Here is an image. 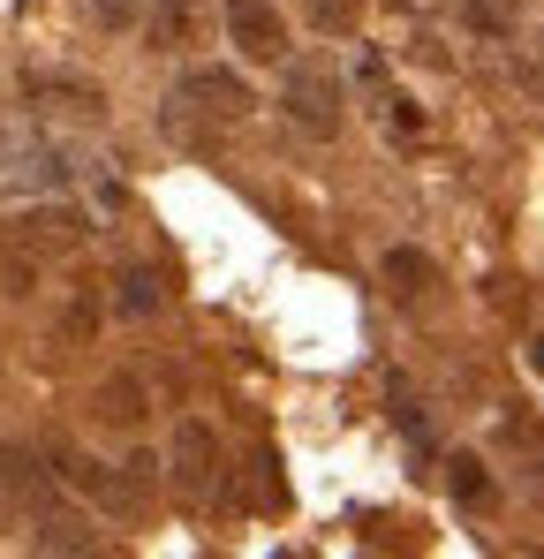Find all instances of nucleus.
<instances>
[{
  "label": "nucleus",
  "mask_w": 544,
  "mask_h": 559,
  "mask_svg": "<svg viewBox=\"0 0 544 559\" xmlns=\"http://www.w3.org/2000/svg\"><path fill=\"white\" fill-rule=\"evenodd\" d=\"M447 491H453V507H469V514H484V507L499 499V484H492L484 454H453V462H447Z\"/></svg>",
  "instance_id": "4468645a"
},
{
  "label": "nucleus",
  "mask_w": 544,
  "mask_h": 559,
  "mask_svg": "<svg viewBox=\"0 0 544 559\" xmlns=\"http://www.w3.org/2000/svg\"><path fill=\"white\" fill-rule=\"evenodd\" d=\"M23 98L46 106V114H69V121H106V92L91 76H61V69H31L23 76Z\"/></svg>",
  "instance_id": "6e6552de"
},
{
  "label": "nucleus",
  "mask_w": 544,
  "mask_h": 559,
  "mask_svg": "<svg viewBox=\"0 0 544 559\" xmlns=\"http://www.w3.org/2000/svg\"><path fill=\"white\" fill-rule=\"evenodd\" d=\"M461 23H469L476 38H515V23H522V0H461Z\"/></svg>",
  "instance_id": "f3484780"
},
{
  "label": "nucleus",
  "mask_w": 544,
  "mask_h": 559,
  "mask_svg": "<svg viewBox=\"0 0 544 559\" xmlns=\"http://www.w3.org/2000/svg\"><path fill=\"white\" fill-rule=\"evenodd\" d=\"M152 53H167V61H181L197 38H204V8L197 0H152L144 8V31H137Z\"/></svg>",
  "instance_id": "1a4fd4ad"
},
{
  "label": "nucleus",
  "mask_w": 544,
  "mask_h": 559,
  "mask_svg": "<svg viewBox=\"0 0 544 559\" xmlns=\"http://www.w3.org/2000/svg\"><path fill=\"white\" fill-rule=\"evenodd\" d=\"M31 522H38V530H31V545H38V552H91V545H98L84 507H54V499H38V514H31Z\"/></svg>",
  "instance_id": "f8f14e48"
},
{
  "label": "nucleus",
  "mask_w": 544,
  "mask_h": 559,
  "mask_svg": "<svg viewBox=\"0 0 544 559\" xmlns=\"http://www.w3.org/2000/svg\"><path fill=\"white\" fill-rule=\"evenodd\" d=\"M181 106H197L204 121H220V129H235V121H250V106H258V92H250V76L243 69H227V61H189L175 84Z\"/></svg>",
  "instance_id": "20e7f679"
},
{
  "label": "nucleus",
  "mask_w": 544,
  "mask_h": 559,
  "mask_svg": "<svg viewBox=\"0 0 544 559\" xmlns=\"http://www.w3.org/2000/svg\"><path fill=\"white\" fill-rule=\"evenodd\" d=\"M363 15H370V0H303V23L318 38H356Z\"/></svg>",
  "instance_id": "2eb2a0df"
},
{
  "label": "nucleus",
  "mask_w": 544,
  "mask_h": 559,
  "mask_svg": "<svg viewBox=\"0 0 544 559\" xmlns=\"http://www.w3.org/2000/svg\"><path fill=\"white\" fill-rule=\"evenodd\" d=\"M167 136H175L181 152H204V159H212V152H220V121H204V114H197V106H189V114H181V98H175V106H167Z\"/></svg>",
  "instance_id": "a211bd4d"
},
{
  "label": "nucleus",
  "mask_w": 544,
  "mask_h": 559,
  "mask_svg": "<svg viewBox=\"0 0 544 559\" xmlns=\"http://www.w3.org/2000/svg\"><path fill=\"white\" fill-rule=\"evenodd\" d=\"M106 302H114L121 318H159V310H167V280L152 273V265H121Z\"/></svg>",
  "instance_id": "ddd939ff"
},
{
  "label": "nucleus",
  "mask_w": 544,
  "mask_h": 559,
  "mask_svg": "<svg viewBox=\"0 0 544 559\" xmlns=\"http://www.w3.org/2000/svg\"><path fill=\"white\" fill-rule=\"evenodd\" d=\"M530 491H537V499H544V462H537V468H530Z\"/></svg>",
  "instance_id": "b1692460"
},
{
  "label": "nucleus",
  "mask_w": 544,
  "mask_h": 559,
  "mask_svg": "<svg viewBox=\"0 0 544 559\" xmlns=\"http://www.w3.org/2000/svg\"><path fill=\"white\" fill-rule=\"evenodd\" d=\"M144 8H152V0H91V15H98V31H106V38L144 31Z\"/></svg>",
  "instance_id": "6ab92c4d"
},
{
  "label": "nucleus",
  "mask_w": 544,
  "mask_h": 559,
  "mask_svg": "<svg viewBox=\"0 0 544 559\" xmlns=\"http://www.w3.org/2000/svg\"><path fill=\"white\" fill-rule=\"evenodd\" d=\"M69 182V159L54 152V136H38L31 121H0V189L8 197H46Z\"/></svg>",
  "instance_id": "f03ea898"
},
{
  "label": "nucleus",
  "mask_w": 544,
  "mask_h": 559,
  "mask_svg": "<svg viewBox=\"0 0 544 559\" xmlns=\"http://www.w3.org/2000/svg\"><path fill=\"white\" fill-rule=\"evenodd\" d=\"M378 280H386V295H393V302H424V295L439 287V265H431V250L393 242V250L378 258Z\"/></svg>",
  "instance_id": "9d476101"
},
{
  "label": "nucleus",
  "mask_w": 544,
  "mask_h": 559,
  "mask_svg": "<svg viewBox=\"0 0 544 559\" xmlns=\"http://www.w3.org/2000/svg\"><path fill=\"white\" fill-rule=\"evenodd\" d=\"M409 61H416V69H447V46H439V31H416V38H409Z\"/></svg>",
  "instance_id": "4be33fe9"
},
{
  "label": "nucleus",
  "mask_w": 544,
  "mask_h": 559,
  "mask_svg": "<svg viewBox=\"0 0 544 559\" xmlns=\"http://www.w3.org/2000/svg\"><path fill=\"white\" fill-rule=\"evenodd\" d=\"M220 23H227L235 61H250V69H280V61H287V15H280L272 0H227Z\"/></svg>",
  "instance_id": "39448f33"
},
{
  "label": "nucleus",
  "mask_w": 544,
  "mask_h": 559,
  "mask_svg": "<svg viewBox=\"0 0 544 559\" xmlns=\"http://www.w3.org/2000/svg\"><path fill=\"white\" fill-rule=\"evenodd\" d=\"M8 242H15V250H31V258H69V250H84V242H91V212L46 189L38 204H23V212H15Z\"/></svg>",
  "instance_id": "7ed1b4c3"
},
{
  "label": "nucleus",
  "mask_w": 544,
  "mask_h": 559,
  "mask_svg": "<svg viewBox=\"0 0 544 559\" xmlns=\"http://www.w3.org/2000/svg\"><path fill=\"white\" fill-rule=\"evenodd\" d=\"M522 364H530V378H544V333H530V348H522Z\"/></svg>",
  "instance_id": "5701e85b"
},
{
  "label": "nucleus",
  "mask_w": 544,
  "mask_h": 559,
  "mask_svg": "<svg viewBox=\"0 0 544 559\" xmlns=\"http://www.w3.org/2000/svg\"><path fill=\"white\" fill-rule=\"evenodd\" d=\"M91 325H98V302H91V295H76V302L61 310V341H91Z\"/></svg>",
  "instance_id": "412c9836"
},
{
  "label": "nucleus",
  "mask_w": 544,
  "mask_h": 559,
  "mask_svg": "<svg viewBox=\"0 0 544 559\" xmlns=\"http://www.w3.org/2000/svg\"><path fill=\"white\" fill-rule=\"evenodd\" d=\"M152 484H159V462H152V454H129V462H121V491H129V507H137Z\"/></svg>",
  "instance_id": "aec40b11"
},
{
  "label": "nucleus",
  "mask_w": 544,
  "mask_h": 559,
  "mask_svg": "<svg viewBox=\"0 0 544 559\" xmlns=\"http://www.w3.org/2000/svg\"><path fill=\"white\" fill-rule=\"evenodd\" d=\"M363 92H370V114H378V129H386L393 144H424V136H431V114L409 92H393V76H386L378 53H363Z\"/></svg>",
  "instance_id": "0eeeda50"
},
{
  "label": "nucleus",
  "mask_w": 544,
  "mask_h": 559,
  "mask_svg": "<svg viewBox=\"0 0 544 559\" xmlns=\"http://www.w3.org/2000/svg\"><path fill=\"white\" fill-rule=\"evenodd\" d=\"M220 431L204 424V416H181L175 431H167V454H159V476H167V491L189 499V507H204L212 491H220Z\"/></svg>",
  "instance_id": "f257e3e1"
},
{
  "label": "nucleus",
  "mask_w": 544,
  "mask_h": 559,
  "mask_svg": "<svg viewBox=\"0 0 544 559\" xmlns=\"http://www.w3.org/2000/svg\"><path fill=\"white\" fill-rule=\"evenodd\" d=\"M61 476H69V484H84V491L98 499V507H129L121 476H114L106 462H91V454H61Z\"/></svg>",
  "instance_id": "dca6fc26"
},
{
  "label": "nucleus",
  "mask_w": 544,
  "mask_h": 559,
  "mask_svg": "<svg viewBox=\"0 0 544 559\" xmlns=\"http://www.w3.org/2000/svg\"><path fill=\"white\" fill-rule=\"evenodd\" d=\"M280 114H287L303 136H333V129H341V76H333L326 61L287 69V84H280Z\"/></svg>",
  "instance_id": "423d86ee"
},
{
  "label": "nucleus",
  "mask_w": 544,
  "mask_h": 559,
  "mask_svg": "<svg viewBox=\"0 0 544 559\" xmlns=\"http://www.w3.org/2000/svg\"><path fill=\"white\" fill-rule=\"evenodd\" d=\"M91 416H98L106 431H144V416H152V401H144V378H129V371L98 378V393H91Z\"/></svg>",
  "instance_id": "9b49d317"
}]
</instances>
